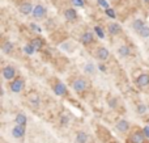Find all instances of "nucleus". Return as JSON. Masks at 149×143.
<instances>
[{"label": "nucleus", "mask_w": 149, "mask_h": 143, "mask_svg": "<svg viewBox=\"0 0 149 143\" xmlns=\"http://www.w3.org/2000/svg\"><path fill=\"white\" fill-rule=\"evenodd\" d=\"M9 88L13 93H20V92H22L24 88H25V81H24L22 79H15V80H12Z\"/></svg>", "instance_id": "f257e3e1"}, {"label": "nucleus", "mask_w": 149, "mask_h": 143, "mask_svg": "<svg viewBox=\"0 0 149 143\" xmlns=\"http://www.w3.org/2000/svg\"><path fill=\"white\" fill-rule=\"evenodd\" d=\"M72 88H73V91L81 93V92H84L88 88V81L85 79H76L72 83Z\"/></svg>", "instance_id": "f03ea898"}, {"label": "nucleus", "mask_w": 149, "mask_h": 143, "mask_svg": "<svg viewBox=\"0 0 149 143\" xmlns=\"http://www.w3.org/2000/svg\"><path fill=\"white\" fill-rule=\"evenodd\" d=\"M16 76V70L12 67V66H7V67L3 68V78L5 80H13Z\"/></svg>", "instance_id": "7ed1b4c3"}, {"label": "nucleus", "mask_w": 149, "mask_h": 143, "mask_svg": "<svg viewBox=\"0 0 149 143\" xmlns=\"http://www.w3.org/2000/svg\"><path fill=\"white\" fill-rule=\"evenodd\" d=\"M46 13H47V9L46 7H43V5L38 4L34 7V11H33V16L36 18H43L46 17Z\"/></svg>", "instance_id": "20e7f679"}, {"label": "nucleus", "mask_w": 149, "mask_h": 143, "mask_svg": "<svg viewBox=\"0 0 149 143\" xmlns=\"http://www.w3.org/2000/svg\"><path fill=\"white\" fill-rule=\"evenodd\" d=\"M25 135V126H21V125H16L15 128L12 129V137L16 139H20Z\"/></svg>", "instance_id": "39448f33"}, {"label": "nucleus", "mask_w": 149, "mask_h": 143, "mask_svg": "<svg viewBox=\"0 0 149 143\" xmlns=\"http://www.w3.org/2000/svg\"><path fill=\"white\" fill-rule=\"evenodd\" d=\"M136 86L140 87V88H144V87L149 86V75H148V74H141V75L137 76Z\"/></svg>", "instance_id": "423d86ee"}, {"label": "nucleus", "mask_w": 149, "mask_h": 143, "mask_svg": "<svg viewBox=\"0 0 149 143\" xmlns=\"http://www.w3.org/2000/svg\"><path fill=\"white\" fill-rule=\"evenodd\" d=\"M132 143H144L145 142V134L143 131H135L131 135Z\"/></svg>", "instance_id": "0eeeda50"}, {"label": "nucleus", "mask_w": 149, "mask_h": 143, "mask_svg": "<svg viewBox=\"0 0 149 143\" xmlns=\"http://www.w3.org/2000/svg\"><path fill=\"white\" fill-rule=\"evenodd\" d=\"M18 11H20L22 15H30V13H33L34 7L31 3H22V4L20 5V8H18Z\"/></svg>", "instance_id": "6e6552de"}, {"label": "nucleus", "mask_w": 149, "mask_h": 143, "mask_svg": "<svg viewBox=\"0 0 149 143\" xmlns=\"http://www.w3.org/2000/svg\"><path fill=\"white\" fill-rule=\"evenodd\" d=\"M109 57H110V51H109L106 47H100V49L97 50V58L100 60L105 62V60L109 59Z\"/></svg>", "instance_id": "1a4fd4ad"}, {"label": "nucleus", "mask_w": 149, "mask_h": 143, "mask_svg": "<svg viewBox=\"0 0 149 143\" xmlns=\"http://www.w3.org/2000/svg\"><path fill=\"white\" fill-rule=\"evenodd\" d=\"M107 30H109V33L113 34V36H118V34H120L122 28H120V25H119V24L110 22V24H109V26H107Z\"/></svg>", "instance_id": "9d476101"}, {"label": "nucleus", "mask_w": 149, "mask_h": 143, "mask_svg": "<svg viewBox=\"0 0 149 143\" xmlns=\"http://www.w3.org/2000/svg\"><path fill=\"white\" fill-rule=\"evenodd\" d=\"M54 92L58 96H64V95H67V87L63 83H56L54 86Z\"/></svg>", "instance_id": "9b49d317"}, {"label": "nucleus", "mask_w": 149, "mask_h": 143, "mask_svg": "<svg viewBox=\"0 0 149 143\" xmlns=\"http://www.w3.org/2000/svg\"><path fill=\"white\" fill-rule=\"evenodd\" d=\"M116 129H118V131H120V133H127V131L130 130L128 121H126V120L118 121V123H116Z\"/></svg>", "instance_id": "f8f14e48"}, {"label": "nucleus", "mask_w": 149, "mask_h": 143, "mask_svg": "<svg viewBox=\"0 0 149 143\" xmlns=\"http://www.w3.org/2000/svg\"><path fill=\"white\" fill-rule=\"evenodd\" d=\"M80 41H81L82 45H90L93 41H94V37H93V34L90 33V32H86V33H84L81 36Z\"/></svg>", "instance_id": "ddd939ff"}, {"label": "nucleus", "mask_w": 149, "mask_h": 143, "mask_svg": "<svg viewBox=\"0 0 149 143\" xmlns=\"http://www.w3.org/2000/svg\"><path fill=\"white\" fill-rule=\"evenodd\" d=\"M64 17L67 18L68 21H74L77 18V12L73 8H68V9L64 11Z\"/></svg>", "instance_id": "4468645a"}, {"label": "nucleus", "mask_w": 149, "mask_h": 143, "mask_svg": "<svg viewBox=\"0 0 149 143\" xmlns=\"http://www.w3.org/2000/svg\"><path fill=\"white\" fill-rule=\"evenodd\" d=\"M13 49H15V46H13V43L10 41L4 42V43H3V46H1L3 53H5V54H10V53L13 51Z\"/></svg>", "instance_id": "2eb2a0df"}, {"label": "nucleus", "mask_w": 149, "mask_h": 143, "mask_svg": "<svg viewBox=\"0 0 149 143\" xmlns=\"http://www.w3.org/2000/svg\"><path fill=\"white\" fill-rule=\"evenodd\" d=\"M16 125H21V126H25L26 122H28V120H26V116L24 114V113H18L17 116H16Z\"/></svg>", "instance_id": "dca6fc26"}, {"label": "nucleus", "mask_w": 149, "mask_h": 143, "mask_svg": "<svg viewBox=\"0 0 149 143\" xmlns=\"http://www.w3.org/2000/svg\"><path fill=\"white\" fill-rule=\"evenodd\" d=\"M76 142L77 143H86L88 142V134L85 131H79L76 134Z\"/></svg>", "instance_id": "f3484780"}, {"label": "nucleus", "mask_w": 149, "mask_h": 143, "mask_svg": "<svg viewBox=\"0 0 149 143\" xmlns=\"http://www.w3.org/2000/svg\"><path fill=\"white\" fill-rule=\"evenodd\" d=\"M118 53L120 57H128L130 54H131V50H130L128 46H126V45H123V46H120L118 49Z\"/></svg>", "instance_id": "a211bd4d"}, {"label": "nucleus", "mask_w": 149, "mask_h": 143, "mask_svg": "<svg viewBox=\"0 0 149 143\" xmlns=\"http://www.w3.org/2000/svg\"><path fill=\"white\" fill-rule=\"evenodd\" d=\"M31 45L34 46V49L38 51V50H41L42 47H43V41H42L41 38H33L31 39V42H30Z\"/></svg>", "instance_id": "6ab92c4d"}, {"label": "nucleus", "mask_w": 149, "mask_h": 143, "mask_svg": "<svg viewBox=\"0 0 149 143\" xmlns=\"http://www.w3.org/2000/svg\"><path fill=\"white\" fill-rule=\"evenodd\" d=\"M132 26H134V29L137 32V33H139V32L141 30L145 25H144V21H143L141 18H136V20L134 21V25H132Z\"/></svg>", "instance_id": "aec40b11"}, {"label": "nucleus", "mask_w": 149, "mask_h": 143, "mask_svg": "<svg viewBox=\"0 0 149 143\" xmlns=\"http://www.w3.org/2000/svg\"><path fill=\"white\" fill-rule=\"evenodd\" d=\"M29 101H30V104H33V105H38L39 104V96H38V93L33 92V93L29 96Z\"/></svg>", "instance_id": "412c9836"}, {"label": "nucleus", "mask_w": 149, "mask_h": 143, "mask_svg": "<svg viewBox=\"0 0 149 143\" xmlns=\"http://www.w3.org/2000/svg\"><path fill=\"white\" fill-rule=\"evenodd\" d=\"M24 51H25V54L31 55V54H34L37 50L34 49V46L31 43H28V45H25V46H24Z\"/></svg>", "instance_id": "4be33fe9"}, {"label": "nucleus", "mask_w": 149, "mask_h": 143, "mask_svg": "<svg viewBox=\"0 0 149 143\" xmlns=\"http://www.w3.org/2000/svg\"><path fill=\"white\" fill-rule=\"evenodd\" d=\"M84 71L86 74H94V71H95L94 64H92V63H86V64L84 66Z\"/></svg>", "instance_id": "5701e85b"}, {"label": "nucleus", "mask_w": 149, "mask_h": 143, "mask_svg": "<svg viewBox=\"0 0 149 143\" xmlns=\"http://www.w3.org/2000/svg\"><path fill=\"white\" fill-rule=\"evenodd\" d=\"M139 34H140V37H143V38H148L149 37V26H144V28L139 32Z\"/></svg>", "instance_id": "b1692460"}, {"label": "nucleus", "mask_w": 149, "mask_h": 143, "mask_svg": "<svg viewBox=\"0 0 149 143\" xmlns=\"http://www.w3.org/2000/svg\"><path fill=\"white\" fill-rule=\"evenodd\" d=\"M94 32L97 33V36L100 37V38H105V32L102 30V28H100V26H94Z\"/></svg>", "instance_id": "393cba45"}, {"label": "nucleus", "mask_w": 149, "mask_h": 143, "mask_svg": "<svg viewBox=\"0 0 149 143\" xmlns=\"http://www.w3.org/2000/svg\"><path fill=\"white\" fill-rule=\"evenodd\" d=\"M137 113L139 114H145L147 113V107L144 104H139L137 105Z\"/></svg>", "instance_id": "a878e982"}, {"label": "nucleus", "mask_w": 149, "mask_h": 143, "mask_svg": "<svg viewBox=\"0 0 149 143\" xmlns=\"http://www.w3.org/2000/svg\"><path fill=\"white\" fill-rule=\"evenodd\" d=\"M105 12H106V15L109 16V17H111V18H115V11L113 9V8H107V9H105Z\"/></svg>", "instance_id": "bb28decb"}, {"label": "nucleus", "mask_w": 149, "mask_h": 143, "mask_svg": "<svg viewBox=\"0 0 149 143\" xmlns=\"http://www.w3.org/2000/svg\"><path fill=\"white\" fill-rule=\"evenodd\" d=\"M30 29H33V30L37 32V33H42V28L41 26H38L37 24H34V22L30 24Z\"/></svg>", "instance_id": "cd10ccee"}, {"label": "nucleus", "mask_w": 149, "mask_h": 143, "mask_svg": "<svg viewBox=\"0 0 149 143\" xmlns=\"http://www.w3.org/2000/svg\"><path fill=\"white\" fill-rule=\"evenodd\" d=\"M97 3L101 5L102 8H105V9H107V8H110V5H109L107 0H97Z\"/></svg>", "instance_id": "c85d7f7f"}, {"label": "nucleus", "mask_w": 149, "mask_h": 143, "mask_svg": "<svg viewBox=\"0 0 149 143\" xmlns=\"http://www.w3.org/2000/svg\"><path fill=\"white\" fill-rule=\"evenodd\" d=\"M71 1H72V4L74 7H84V4H85L84 0H71Z\"/></svg>", "instance_id": "c756f323"}, {"label": "nucleus", "mask_w": 149, "mask_h": 143, "mask_svg": "<svg viewBox=\"0 0 149 143\" xmlns=\"http://www.w3.org/2000/svg\"><path fill=\"white\" fill-rule=\"evenodd\" d=\"M68 121H70V120H68L67 116H63V117H62V125H67Z\"/></svg>", "instance_id": "7c9ffc66"}, {"label": "nucleus", "mask_w": 149, "mask_h": 143, "mask_svg": "<svg viewBox=\"0 0 149 143\" xmlns=\"http://www.w3.org/2000/svg\"><path fill=\"white\" fill-rule=\"evenodd\" d=\"M143 133L145 134V137H148V138H149V126H145L144 130H143Z\"/></svg>", "instance_id": "2f4dec72"}, {"label": "nucleus", "mask_w": 149, "mask_h": 143, "mask_svg": "<svg viewBox=\"0 0 149 143\" xmlns=\"http://www.w3.org/2000/svg\"><path fill=\"white\" fill-rule=\"evenodd\" d=\"M116 107V100H110V108H115Z\"/></svg>", "instance_id": "473e14b6"}, {"label": "nucleus", "mask_w": 149, "mask_h": 143, "mask_svg": "<svg viewBox=\"0 0 149 143\" xmlns=\"http://www.w3.org/2000/svg\"><path fill=\"white\" fill-rule=\"evenodd\" d=\"M98 68H100V71H102V72H105V71H106V67L103 64H100V67H98Z\"/></svg>", "instance_id": "72a5a7b5"}, {"label": "nucleus", "mask_w": 149, "mask_h": 143, "mask_svg": "<svg viewBox=\"0 0 149 143\" xmlns=\"http://www.w3.org/2000/svg\"><path fill=\"white\" fill-rule=\"evenodd\" d=\"M143 1H144V3H149V0H143Z\"/></svg>", "instance_id": "f704fd0d"}]
</instances>
